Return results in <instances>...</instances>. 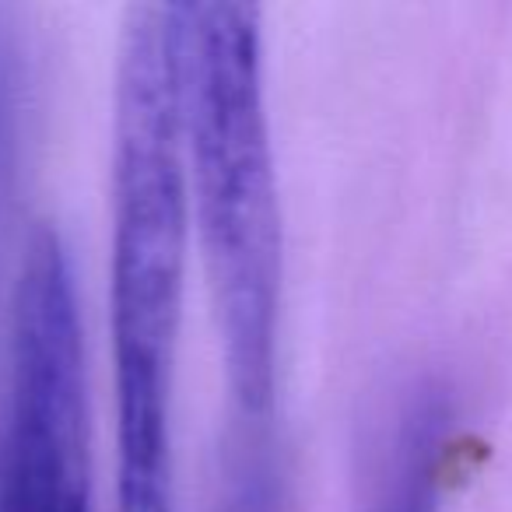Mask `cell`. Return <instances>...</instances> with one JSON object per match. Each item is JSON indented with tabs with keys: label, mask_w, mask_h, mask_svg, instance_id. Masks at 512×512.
<instances>
[{
	"label": "cell",
	"mask_w": 512,
	"mask_h": 512,
	"mask_svg": "<svg viewBox=\"0 0 512 512\" xmlns=\"http://www.w3.org/2000/svg\"><path fill=\"white\" fill-rule=\"evenodd\" d=\"M190 218L204 253L235 421L267 425L278 390L285 232L253 4H176Z\"/></svg>",
	"instance_id": "obj_2"
},
{
	"label": "cell",
	"mask_w": 512,
	"mask_h": 512,
	"mask_svg": "<svg viewBox=\"0 0 512 512\" xmlns=\"http://www.w3.org/2000/svg\"><path fill=\"white\" fill-rule=\"evenodd\" d=\"M176 4L127 11L113 88L109 320L120 512H176L172 400L190 264Z\"/></svg>",
	"instance_id": "obj_1"
},
{
	"label": "cell",
	"mask_w": 512,
	"mask_h": 512,
	"mask_svg": "<svg viewBox=\"0 0 512 512\" xmlns=\"http://www.w3.org/2000/svg\"><path fill=\"white\" fill-rule=\"evenodd\" d=\"M446 425L442 397L421 393L407 404L386 456L376 512H442Z\"/></svg>",
	"instance_id": "obj_4"
},
{
	"label": "cell",
	"mask_w": 512,
	"mask_h": 512,
	"mask_svg": "<svg viewBox=\"0 0 512 512\" xmlns=\"http://www.w3.org/2000/svg\"><path fill=\"white\" fill-rule=\"evenodd\" d=\"M218 512H281V474L267 425L235 421Z\"/></svg>",
	"instance_id": "obj_5"
},
{
	"label": "cell",
	"mask_w": 512,
	"mask_h": 512,
	"mask_svg": "<svg viewBox=\"0 0 512 512\" xmlns=\"http://www.w3.org/2000/svg\"><path fill=\"white\" fill-rule=\"evenodd\" d=\"M81 337L67 246L57 228H36L15 285L0 512H95Z\"/></svg>",
	"instance_id": "obj_3"
}]
</instances>
